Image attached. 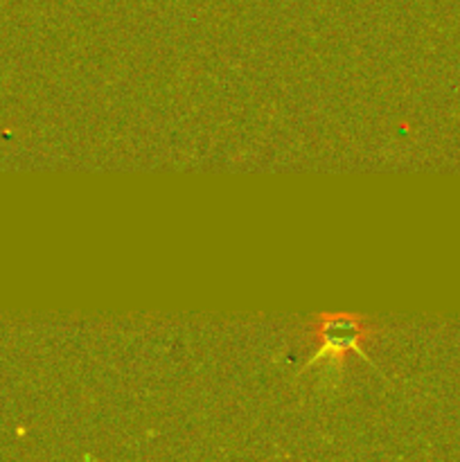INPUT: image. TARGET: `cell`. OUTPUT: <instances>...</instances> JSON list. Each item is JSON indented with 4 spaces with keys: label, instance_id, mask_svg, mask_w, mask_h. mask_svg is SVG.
<instances>
[{
    "label": "cell",
    "instance_id": "6da1fadb",
    "mask_svg": "<svg viewBox=\"0 0 460 462\" xmlns=\"http://www.w3.org/2000/svg\"><path fill=\"white\" fill-rule=\"evenodd\" d=\"M314 337L318 341V350L311 356L309 365L316 361L341 364L347 352L365 356L363 341L368 338V325L354 314H323L316 319Z\"/></svg>",
    "mask_w": 460,
    "mask_h": 462
}]
</instances>
